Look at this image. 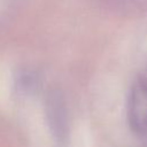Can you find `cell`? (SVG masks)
<instances>
[{
  "mask_svg": "<svg viewBox=\"0 0 147 147\" xmlns=\"http://www.w3.org/2000/svg\"><path fill=\"white\" fill-rule=\"evenodd\" d=\"M130 129L138 136L147 133V84L140 77L133 83L126 105Z\"/></svg>",
  "mask_w": 147,
  "mask_h": 147,
  "instance_id": "cell-1",
  "label": "cell"
},
{
  "mask_svg": "<svg viewBox=\"0 0 147 147\" xmlns=\"http://www.w3.org/2000/svg\"><path fill=\"white\" fill-rule=\"evenodd\" d=\"M46 117L54 139L64 144L68 138V116L64 100L57 91L49 92L46 98Z\"/></svg>",
  "mask_w": 147,
  "mask_h": 147,
  "instance_id": "cell-2",
  "label": "cell"
},
{
  "mask_svg": "<svg viewBox=\"0 0 147 147\" xmlns=\"http://www.w3.org/2000/svg\"><path fill=\"white\" fill-rule=\"evenodd\" d=\"M16 87L22 93H30L37 88L38 78L30 71H22L16 78Z\"/></svg>",
  "mask_w": 147,
  "mask_h": 147,
  "instance_id": "cell-3",
  "label": "cell"
},
{
  "mask_svg": "<svg viewBox=\"0 0 147 147\" xmlns=\"http://www.w3.org/2000/svg\"><path fill=\"white\" fill-rule=\"evenodd\" d=\"M140 78H141V79H144V80L146 82V84H147V71H145V72L140 76Z\"/></svg>",
  "mask_w": 147,
  "mask_h": 147,
  "instance_id": "cell-4",
  "label": "cell"
}]
</instances>
